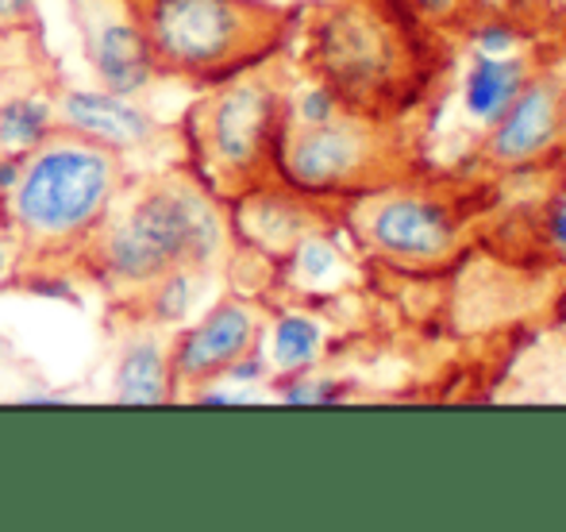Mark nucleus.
Instances as JSON below:
<instances>
[{
  "label": "nucleus",
  "instance_id": "obj_1",
  "mask_svg": "<svg viewBox=\"0 0 566 532\" xmlns=\"http://www.w3.org/2000/svg\"><path fill=\"white\" fill-rule=\"evenodd\" d=\"M127 186L124 155L90 135L54 124L20 158L4 194L20 263H51L85 251Z\"/></svg>",
  "mask_w": 566,
  "mask_h": 532
},
{
  "label": "nucleus",
  "instance_id": "obj_2",
  "mask_svg": "<svg viewBox=\"0 0 566 532\" xmlns=\"http://www.w3.org/2000/svg\"><path fill=\"white\" fill-rule=\"evenodd\" d=\"M220 248L224 225L212 197L189 174L163 170L119 189L85 255L105 282L147 290L178 270H212Z\"/></svg>",
  "mask_w": 566,
  "mask_h": 532
},
{
  "label": "nucleus",
  "instance_id": "obj_3",
  "mask_svg": "<svg viewBox=\"0 0 566 532\" xmlns=\"http://www.w3.org/2000/svg\"><path fill=\"white\" fill-rule=\"evenodd\" d=\"M155 77L220 85L266 59L282 15L262 0H139L135 4Z\"/></svg>",
  "mask_w": 566,
  "mask_h": 532
},
{
  "label": "nucleus",
  "instance_id": "obj_4",
  "mask_svg": "<svg viewBox=\"0 0 566 532\" xmlns=\"http://www.w3.org/2000/svg\"><path fill=\"white\" fill-rule=\"evenodd\" d=\"M189 143L217 189H243L247 178L266 163L270 143L282 135L277 93L262 77L235 74L220 82L212 97L197 101L186 116Z\"/></svg>",
  "mask_w": 566,
  "mask_h": 532
},
{
  "label": "nucleus",
  "instance_id": "obj_5",
  "mask_svg": "<svg viewBox=\"0 0 566 532\" xmlns=\"http://www.w3.org/2000/svg\"><path fill=\"white\" fill-rule=\"evenodd\" d=\"M74 20L101 90L132 97L155 82L139 15L127 0H74Z\"/></svg>",
  "mask_w": 566,
  "mask_h": 532
},
{
  "label": "nucleus",
  "instance_id": "obj_6",
  "mask_svg": "<svg viewBox=\"0 0 566 532\" xmlns=\"http://www.w3.org/2000/svg\"><path fill=\"white\" fill-rule=\"evenodd\" d=\"M370 158V135L355 124L324 121L277 135V166L305 194H332L343 189Z\"/></svg>",
  "mask_w": 566,
  "mask_h": 532
},
{
  "label": "nucleus",
  "instance_id": "obj_7",
  "mask_svg": "<svg viewBox=\"0 0 566 532\" xmlns=\"http://www.w3.org/2000/svg\"><path fill=\"white\" fill-rule=\"evenodd\" d=\"M259 321L243 301H220L212 305L193 328L174 336L170 371L174 386H205L228 375L239 359L254 355Z\"/></svg>",
  "mask_w": 566,
  "mask_h": 532
},
{
  "label": "nucleus",
  "instance_id": "obj_8",
  "mask_svg": "<svg viewBox=\"0 0 566 532\" xmlns=\"http://www.w3.org/2000/svg\"><path fill=\"white\" fill-rule=\"evenodd\" d=\"M370 240L401 263H436L454 248V225L440 205L394 197L370 217Z\"/></svg>",
  "mask_w": 566,
  "mask_h": 532
},
{
  "label": "nucleus",
  "instance_id": "obj_9",
  "mask_svg": "<svg viewBox=\"0 0 566 532\" xmlns=\"http://www.w3.org/2000/svg\"><path fill=\"white\" fill-rule=\"evenodd\" d=\"M59 124L74 128L90 139L105 143V147L119 150H143L150 143L163 139V124H155L139 105L108 90H70L59 101Z\"/></svg>",
  "mask_w": 566,
  "mask_h": 532
},
{
  "label": "nucleus",
  "instance_id": "obj_10",
  "mask_svg": "<svg viewBox=\"0 0 566 532\" xmlns=\"http://www.w3.org/2000/svg\"><path fill=\"white\" fill-rule=\"evenodd\" d=\"M170 347L174 336L166 324H143V328L127 332L116 355V375H113V398L119 405H163L174 401L178 386H174L170 371Z\"/></svg>",
  "mask_w": 566,
  "mask_h": 532
},
{
  "label": "nucleus",
  "instance_id": "obj_11",
  "mask_svg": "<svg viewBox=\"0 0 566 532\" xmlns=\"http://www.w3.org/2000/svg\"><path fill=\"white\" fill-rule=\"evenodd\" d=\"M559 93L544 82L524 85L513 105L505 108V116L493 124L497 128L490 143L493 158L497 163H528V158L544 155L559 135Z\"/></svg>",
  "mask_w": 566,
  "mask_h": 532
},
{
  "label": "nucleus",
  "instance_id": "obj_12",
  "mask_svg": "<svg viewBox=\"0 0 566 532\" xmlns=\"http://www.w3.org/2000/svg\"><path fill=\"white\" fill-rule=\"evenodd\" d=\"M378 31L358 15H336L328 28L321 31V59L324 74L332 82L347 85V90H363L374 77H381V43Z\"/></svg>",
  "mask_w": 566,
  "mask_h": 532
},
{
  "label": "nucleus",
  "instance_id": "obj_13",
  "mask_svg": "<svg viewBox=\"0 0 566 532\" xmlns=\"http://www.w3.org/2000/svg\"><path fill=\"white\" fill-rule=\"evenodd\" d=\"M524 90V66L505 54H482L474 62V70L467 74V108L474 121L497 124L505 116V108L516 101V93Z\"/></svg>",
  "mask_w": 566,
  "mask_h": 532
},
{
  "label": "nucleus",
  "instance_id": "obj_14",
  "mask_svg": "<svg viewBox=\"0 0 566 532\" xmlns=\"http://www.w3.org/2000/svg\"><path fill=\"white\" fill-rule=\"evenodd\" d=\"M54 128V113L46 101H4L0 105V158L28 155L46 132Z\"/></svg>",
  "mask_w": 566,
  "mask_h": 532
},
{
  "label": "nucleus",
  "instance_id": "obj_15",
  "mask_svg": "<svg viewBox=\"0 0 566 532\" xmlns=\"http://www.w3.org/2000/svg\"><path fill=\"white\" fill-rule=\"evenodd\" d=\"M324 344V332L308 316H282L274 328V363L282 371H305L308 363H316Z\"/></svg>",
  "mask_w": 566,
  "mask_h": 532
},
{
  "label": "nucleus",
  "instance_id": "obj_16",
  "mask_svg": "<svg viewBox=\"0 0 566 532\" xmlns=\"http://www.w3.org/2000/svg\"><path fill=\"white\" fill-rule=\"evenodd\" d=\"M301 124H324L336 116V93L332 90H308L305 97L297 101Z\"/></svg>",
  "mask_w": 566,
  "mask_h": 532
},
{
  "label": "nucleus",
  "instance_id": "obj_17",
  "mask_svg": "<svg viewBox=\"0 0 566 532\" xmlns=\"http://www.w3.org/2000/svg\"><path fill=\"white\" fill-rule=\"evenodd\" d=\"M35 23V0H0V31H31Z\"/></svg>",
  "mask_w": 566,
  "mask_h": 532
},
{
  "label": "nucleus",
  "instance_id": "obj_18",
  "mask_svg": "<svg viewBox=\"0 0 566 532\" xmlns=\"http://www.w3.org/2000/svg\"><path fill=\"white\" fill-rule=\"evenodd\" d=\"M301 270H305V278H324L332 267H336V251L328 248L324 240H308L301 243Z\"/></svg>",
  "mask_w": 566,
  "mask_h": 532
},
{
  "label": "nucleus",
  "instance_id": "obj_19",
  "mask_svg": "<svg viewBox=\"0 0 566 532\" xmlns=\"http://www.w3.org/2000/svg\"><path fill=\"white\" fill-rule=\"evenodd\" d=\"M516 43V35L509 28H482L478 31V46H482V54H509Z\"/></svg>",
  "mask_w": 566,
  "mask_h": 532
},
{
  "label": "nucleus",
  "instance_id": "obj_20",
  "mask_svg": "<svg viewBox=\"0 0 566 532\" xmlns=\"http://www.w3.org/2000/svg\"><path fill=\"white\" fill-rule=\"evenodd\" d=\"M332 398H336V390L328 383H305V378L285 390V401H332Z\"/></svg>",
  "mask_w": 566,
  "mask_h": 532
},
{
  "label": "nucleus",
  "instance_id": "obj_21",
  "mask_svg": "<svg viewBox=\"0 0 566 532\" xmlns=\"http://www.w3.org/2000/svg\"><path fill=\"white\" fill-rule=\"evenodd\" d=\"M547 236H552V243L566 255V209L552 212V220H547Z\"/></svg>",
  "mask_w": 566,
  "mask_h": 532
},
{
  "label": "nucleus",
  "instance_id": "obj_22",
  "mask_svg": "<svg viewBox=\"0 0 566 532\" xmlns=\"http://www.w3.org/2000/svg\"><path fill=\"white\" fill-rule=\"evenodd\" d=\"M424 15H448L454 8V0H412Z\"/></svg>",
  "mask_w": 566,
  "mask_h": 532
},
{
  "label": "nucleus",
  "instance_id": "obj_23",
  "mask_svg": "<svg viewBox=\"0 0 566 532\" xmlns=\"http://www.w3.org/2000/svg\"><path fill=\"white\" fill-rule=\"evenodd\" d=\"M8 232V209H4V197H0V236Z\"/></svg>",
  "mask_w": 566,
  "mask_h": 532
}]
</instances>
